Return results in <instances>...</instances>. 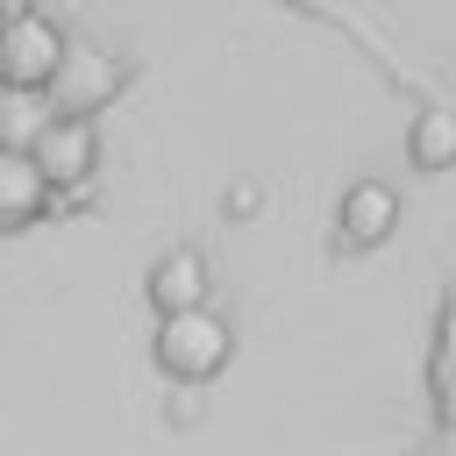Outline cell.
<instances>
[{
    "label": "cell",
    "mask_w": 456,
    "mask_h": 456,
    "mask_svg": "<svg viewBox=\"0 0 456 456\" xmlns=\"http://www.w3.org/2000/svg\"><path fill=\"white\" fill-rule=\"evenodd\" d=\"M235 356V328L214 314V306H185V314H164L157 321V370L178 378V385H207L221 378Z\"/></svg>",
    "instance_id": "6da1fadb"
},
{
    "label": "cell",
    "mask_w": 456,
    "mask_h": 456,
    "mask_svg": "<svg viewBox=\"0 0 456 456\" xmlns=\"http://www.w3.org/2000/svg\"><path fill=\"white\" fill-rule=\"evenodd\" d=\"M121 78H128L121 57H107V50L86 43V36H64V57H57L43 100H50V114H100V107L121 93Z\"/></svg>",
    "instance_id": "7a4b0ae2"
},
{
    "label": "cell",
    "mask_w": 456,
    "mask_h": 456,
    "mask_svg": "<svg viewBox=\"0 0 456 456\" xmlns=\"http://www.w3.org/2000/svg\"><path fill=\"white\" fill-rule=\"evenodd\" d=\"M28 164L43 171L50 207H57V192H78L100 171V128H93V114H50L36 128V142H28Z\"/></svg>",
    "instance_id": "3957f363"
},
{
    "label": "cell",
    "mask_w": 456,
    "mask_h": 456,
    "mask_svg": "<svg viewBox=\"0 0 456 456\" xmlns=\"http://www.w3.org/2000/svg\"><path fill=\"white\" fill-rule=\"evenodd\" d=\"M57 57H64V28L43 7H21L14 21H0V86H36L43 93Z\"/></svg>",
    "instance_id": "277c9868"
},
{
    "label": "cell",
    "mask_w": 456,
    "mask_h": 456,
    "mask_svg": "<svg viewBox=\"0 0 456 456\" xmlns=\"http://www.w3.org/2000/svg\"><path fill=\"white\" fill-rule=\"evenodd\" d=\"M392 228H399V192H392L385 178H356V185H342V200H335V249L363 256V249L392 242Z\"/></svg>",
    "instance_id": "5b68a950"
},
{
    "label": "cell",
    "mask_w": 456,
    "mask_h": 456,
    "mask_svg": "<svg viewBox=\"0 0 456 456\" xmlns=\"http://www.w3.org/2000/svg\"><path fill=\"white\" fill-rule=\"evenodd\" d=\"M150 306H157V321L164 314H185V306H207V256L200 249H164L157 264H150Z\"/></svg>",
    "instance_id": "8992f818"
},
{
    "label": "cell",
    "mask_w": 456,
    "mask_h": 456,
    "mask_svg": "<svg viewBox=\"0 0 456 456\" xmlns=\"http://www.w3.org/2000/svg\"><path fill=\"white\" fill-rule=\"evenodd\" d=\"M43 214H50L43 171L28 164V150H0V235L28 228V221H43Z\"/></svg>",
    "instance_id": "52a82bcc"
},
{
    "label": "cell",
    "mask_w": 456,
    "mask_h": 456,
    "mask_svg": "<svg viewBox=\"0 0 456 456\" xmlns=\"http://www.w3.org/2000/svg\"><path fill=\"white\" fill-rule=\"evenodd\" d=\"M406 157H413V171H449L456 164V114L449 107H420L413 128H406Z\"/></svg>",
    "instance_id": "ba28073f"
},
{
    "label": "cell",
    "mask_w": 456,
    "mask_h": 456,
    "mask_svg": "<svg viewBox=\"0 0 456 456\" xmlns=\"http://www.w3.org/2000/svg\"><path fill=\"white\" fill-rule=\"evenodd\" d=\"M43 121H50V100L36 86H0V150H28Z\"/></svg>",
    "instance_id": "9c48e42d"
},
{
    "label": "cell",
    "mask_w": 456,
    "mask_h": 456,
    "mask_svg": "<svg viewBox=\"0 0 456 456\" xmlns=\"http://www.w3.org/2000/svg\"><path fill=\"white\" fill-rule=\"evenodd\" d=\"M256 200H264L256 185H228V200H221V207H228V214H256Z\"/></svg>",
    "instance_id": "30bf717a"
},
{
    "label": "cell",
    "mask_w": 456,
    "mask_h": 456,
    "mask_svg": "<svg viewBox=\"0 0 456 456\" xmlns=\"http://www.w3.org/2000/svg\"><path fill=\"white\" fill-rule=\"evenodd\" d=\"M21 7H36V0H0V21H14Z\"/></svg>",
    "instance_id": "8fae6325"
}]
</instances>
